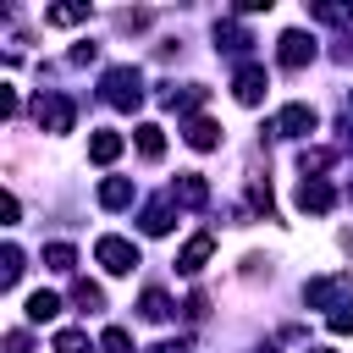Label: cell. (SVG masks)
Masks as SVG:
<instances>
[{"label": "cell", "instance_id": "cell-1", "mask_svg": "<svg viewBox=\"0 0 353 353\" xmlns=\"http://www.w3.org/2000/svg\"><path fill=\"white\" fill-rule=\"evenodd\" d=\"M99 94H105V105H116V110H138V105H143V72H138V66H110V72L99 77Z\"/></svg>", "mask_w": 353, "mask_h": 353}, {"label": "cell", "instance_id": "cell-2", "mask_svg": "<svg viewBox=\"0 0 353 353\" xmlns=\"http://www.w3.org/2000/svg\"><path fill=\"white\" fill-rule=\"evenodd\" d=\"M33 116H39L44 132H72V116H77V110H72L66 94H39V99H33Z\"/></svg>", "mask_w": 353, "mask_h": 353}, {"label": "cell", "instance_id": "cell-3", "mask_svg": "<svg viewBox=\"0 0 353 353\" xmlns=\"http://www.w3.org/2000/svg\"><path fill=\"white\" fill-rule=\"evenodd\" d=\"M94 259H99L110 276H127V270L138 265V243H127V237H99V243H94Z\"/></svg>", "mask_w": 353, "mask_h": 353}, {"label": "cell", "instance_id": "cell-4", "mask_svg": "<svg viewBox=\"0 0 353 353\" xmlns=\"http://www.w3.org/2000/svg\"><path fill=\"white\" fill-rule=\"evenodd\" d=\"M331 204H336V188H331L325 176H303V182H298V210H303V215H325Z\"/></svg>", "mask_w": 353, "mask_h": 353}, {"label": "cell", "instance_id": "cell-5", "mask_svg": "<svg viewBox=\"0 0 353 353\" xmlns=\"http://www.w3.org/2000/svg\"><path fill=\"white\" fill-rule=\"evenodd\" d=\"M276 61H281L287 72H303V66L314 61V39H309V33H298V28H292V33H281V50H276Z\"/></svg>", "mask_w": 353, "mask_h": 353}, {"label": "cell", "instance_id": "cell-6", "mask_svg": "<svg viewBox=\"0 0 353 353\" xmlns=\"http://www.w3.org/2000/svg\"><path fill=\"white\" fill-rule=\"evenodd\" d=\"M265 88H270V77H265V66H237V77H232V94H237V105H259L265 99Z\"/></svg>", "mask_w": 353, "mask_h": 353}, {"label": "cell", "instance_id": "cell-7", "mask_svg": "<svg viewBox=\"0 0 353 353\" xmlns=\"http://www.w3.org/2000/svg\"><path fill=\"white\" fill-rule=\"evenodd\" d=\"M314 121H320V116H314L309 105H281V116H276V127H270V132H276V138H309V132H314Z\"/></svg>", "mask_w": 353, "mask_h": 353}, {"label": "cell", "instance_id": "cell-8", "mask_svg": "<svg viewBox=\"0 0 353 353\" xmlns=\"http://www.w3.org/2000/svg\"><path fill=\"white\" fill-rule=\"evenodd\" d=\"M210 254H215V237H210V232H193V237L182 243V254H176V270H182V276H199V270L210 265Z\"/></svg>", "mask_w": 353, "mask_h": 353}, {"label": "cell", "instance_id": "cell-9", "mask_svg": "<svg viewBox=\"0 0 353 353\" xmlns=\"http://www.w3.org/2000/svg\"><path fill=\"white\" fill-rule=\"evenodd\" d=\"M171 199H176V204H188V210H199V204L210 199V182H204L199 171H182V176L171 182Z\"/></svg>", "mask_w": 353, "mask_h": 353}, {"label": "cell", "instance_id": "cell-10", "mask_svg": "<svg viewBox=\"0 0 353 353\" xmlns=\"http://www.w3.org/2000/svg\"><path fill=\"white\" fill-rule=\"evenodd\" d=\"M182 138H188V143H193V149H199V154H210V149H215V143H221V127H215V121H210V116H193V121H188V132H182Z\"/></svg>", "mask_w": 353, "mask_h": 353}, {"label": "cell", "instance_id": "cell-11", "mask_svg": "<svg viewBox=\"0 0 353 353\" xmlns=\"http://www.w3.org/2000/svg\"><path fill=\"white\" fill-rule=\"evenodd\" d=\"M171 204H176L171 193H165V199H154V204H143V221H138V226H143L149 237H160V232H171Z\"/></svg>", "mask_w": 353, "mask_h": 353}, {"label": "cell", "instance_id": "cell-12", "mask_svg": "<svg viewBox=\"0 0 353 353\" xmlns=\"http://www.w3.org/2000/svg\"><path fill=\"white\" fill-rule=\"evenodd\" d=\"M99 204H105V210H127V204H132V182H127V176H105V182H99Z\"/></svg>", "mask_w": 353, "mask_h": 353}, {"label": "cell", "instance_id": "cell-13", "mask_svg": "<svg viewBox=\"0 0 353 353\" xmlns=\"http://www.w3.org/2000/svg\"><path fill=\"white\" fill-rule=\"evenodd\" d=\"M116 154H121V132H94V138H88V160H94V165H110Z\"/></svg>", "mask_w": 353, "mask_h": 353}, {"label": "cell", "instance_id": "cell-14", "mask_svg": "<svg viewBox=\"0 0 353 353\" xmlns=\"http://www.w3.org/2000/svg\"><path fill=\"white\" fill-rule=\"evenodd\" d=\"M342 287H347V276H314V281L303 287V298H309V303L320 309V303H331V298H336Z\"/></svg>", "mask_w": 353, "mask_h": 353}, {"label": "cell", "instance_id": "cell-15", "mask_svg": "<svg viewBox=\"0 0 353 353\" xmlns=\"http://www.w3.org/2000/svg\"><path fill=\"white\" fill-rule=\"evenodd\" d=\"M55 314H61V298H55V292H44V287L28 292V320H33V325H44V320H55Z\"/></svg>", "mask_w": 353, "mask_h": 353}, {"label": "cell", "instance_id": "cell-16", "mask_svg": "<svg viewBox=\"0 0 353 353\" xmlns=\"http://www.w3.org/2000/svg\"><path fill=\"white\" fill-rule=\"evenodd\" d=\"M132 138H138V154H143V160H160V154H165V138H160V127H154V121H143Z\"/></svg>", "mask_w": 353, "mask_h": 353}, {"label": "cell", "instance_id": "cell-17", "mask_svg": "<svg viewBox=\"0 0 353 353\" xmlns=\"http://www.w3.org/2000/svg\"><path fill=\"white\" fill-rule=\"evenodd\" d=\"M44 22L50 28H77V22H88V6H50Z\"/></svg>", "mask_w": 353, "mask_h": 353}, {"label": "cell", "instance_id": "cell-18", "mask_svg": "<svg viewBox=\"0 0 353 353\" xmlns=\"http://www.w3.org/2000/svg\"><path fill=\"white\" fill-rule=\"evenodd\" d=\"M72 303H77L83 314H94V309H105V292H99L94 281H72Z\"/></svg>", "mask_w": 353, "mask_h": 353}, {"label": "cell", "instance_id": "cell-19", "mask_svg": "<svg viewBox=\"0 0 353 353\" xmlns=\"http://www.w3.org/2000/svg\"><path fill=\"white\" fill-rule=\"evenodd\" d=\"M138 314H143V320H165V314H171V298H165L160 287H149V292L138 298Z\"/></svg>", "mask_w": 353, "mask_h": 353}, {"label": "cell", "instance_id": "cell-20", "mask_svg": "<svg viewBox=\"0 0 353 353\" xmlns=\"http://www.w3.org/2000/svg\"><path fill=\"white\" fill-rule=\"evenodd\" d=\"M331 160H336L331 149H303V154H298V171H303V176H320Z\"/></svg>", "mask_w": 353, "mask_h": 353}, {"label": "cell", "instance_id": "cell-21", "mask_svg": "<svg viewBox=\"0 0 353 353\" xmlns=\"http://www.w3.org/2000/svg\"><path fill=\"white\" fill-rule=\"evenodd\" d=\"M44 265H50V270H72V265H77V248H72V243H50V248H44Z\"/></svg>", "mask_w": 353, "mask_h": 353}, {"label": "cell", "instance_id": "cell-22", "mask_svg": "<svg viewBox=\"0 0 353 353\" xmlns=\"http://www.w3.org/2000/svg\"><path fill=\"white\" fill-rule=\"evenodd\" d=\"M22 281V248H6L0 254V287H17Z\"/></svg>", "mask_w": 353, "mask_h": 353}, {"label": "cell", "instance_id": "cell-23", "mask_svg": "<svg viewBox=\"0 0 353 353\" xmlns=\"http://www.w3.org/2000/svg\"><path fill=\"white\" fill-rule=\"evenodd\" d=\"M55 353H94V342H88L83 331L66 325V331H55Z\"/></svg>", "mask_w": 353, "mask_h": 353}, {"label": "cell", "instance_id": "cell-24", "mask_svg": "<svg viewBox=\"0 0 353 353\" xmlns=\"http://www.w3.org/2000/svg\"><path fill=\"white\" fill-rule=\"evenodd\" d=\"M99 353H132V336H127L121 325H105V336H99Z\"/></svg>", "mask_w": 353, "mask_h": 353}, {"label": "cell", "instance_id": "cell-25", "mask_svg": "<svg viewBox=\"0 0 353 353\" xmlns=\"http://www.w3.org/2000/svg\"><path fill=\"white\" fill-rule=\"evenodd\" d=\"M331 331H336V336H353V298H342V303L331 309Z\"/></svg>", "mask_w": 353, "mask_h": 353}, {"label": "cell", "instance_id": "cell-26", "mask_svg": "<svg viewBox=\"0 0 353 353\" xmlns=\"http://www.w3.org/2000/svg\"><path fill=\"white\" fill-rule=\"evenodd\" d=\"M314 17L331 22V28H342V22H353V6H331V0H325V6H314Z\"/></svg>", "mask_w": 353, "mask_h": 353}, {"label": "cell", "instance_id": "cell-27", "mask_svg": "<svg viewBox=\"0 0 353 353\" xmlns=\"http://www.w3.org/2000/svg\"><path fill=\"white\" fill-rule=\"evenodd\" d=\"M215 39H226V50H248V44H254V39H248L243 28H232V22H221V28H215Z\"/></svg>", "mask_w": 353, "mask_h": 353}, {"label": "cell", "instance_id": "cell-28", "mask_svg": "<svg viewBox=\"0 0 353 353\" xmlns=\"http://www.w3.org/2000/svg\"><path fill=\"white\" fill-rule=\"evenodd\" d=\"M0 116H17V88L0 83Z\"/></svg>", "mask_w": 353, "mask_h": 353}, {"label": "cell", "instance_id": "cell-29", "mask_svg": "<svg viewBox=\"0 0 353 353\" xmlns=\"http://www.w3.org/2000/svg\"><path fill=\"white\" fill-rule=\"evenodd\" d=\"M0 215H6V226H17V215H22V204H17V193H6V199H0Z\"/></svg>", "mask_w": 353, "mask_h": 353}, {"label": "cell", "instance_id": "cell-30", "mask_svg": "<svg viewBox=\"0 0 353 353\" xmlns=\"http://www.w3.org/2000/svg\"><path fill=\"white\" fill-rule=\"evenodd\" d=\"M6 353H33V342H28V331H11V336H6Z\"/></svg>", "mask_w": 353, "mask_h": 353}, {"label": "cell", "instance_id": "cell-31", "mask_svg": "<svg viewBox=\"0 0 353 353\" xmlns=\"http://www.w3.org/2000/svg\"><path fill=\"white\" fill-rule=\"evenodd\" d=\"M94 55H99V50H94V44H77V50H72V66H88V61H94Z\"/></svg>", "mask_w": 353, "mask_h": 353}, {"label": "cell", "instance_id": "cell-32", "mask_svg": "<svg viewBox=\"0 0 353 353\" xmlns=\"http://www.w3.org/2000/svg\"><path fill=\"white\" fill-rule=\"evenodd\" d=\"M149 353H193V347H188V342H182V336H176V342H154V347H149Z\"/></svg>", "mask_w": 353, "mask_h": 353}, {"label": "cell", "instance_id": "cell-33", "mask_svg": "<svg viewBox=\"0 0 353 353\" xmlns=\"http://www.w3.org/2000/svg\"><path fill=\"white\" fill-rule=\"evenodd\" d=\"M303 353H331V347H303Z\"/></svg>", "mask_w": 353, "mask_h": 353}]
</instances>
